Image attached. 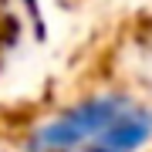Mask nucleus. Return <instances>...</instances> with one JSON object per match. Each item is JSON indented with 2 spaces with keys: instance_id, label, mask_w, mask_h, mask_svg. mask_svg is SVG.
Segmentation results:
<instances>
[{
  "instance_id": "1",
  "label": "nucleus",
  "mask_w": 152,
  "mask_h": 152,
  "mask_svg": "<svg viewBox=\"0 0 152 152\" xmlns=\"http://www.w3.org/2000/svg\"><path fill=\"white\" fill-rule=\"evenodd\" d=\"M125 108H129V105L118 102V98L85 102L81 108L68 112L64 118H58V122H51L48 129H41L37 139H34V149L37 152H64V149H75V145H81L88 139H98Z\"/></svg>"
},
{
  "instance_id": "2",
  "label": "nucleus",
  "mask_w": 152,
  "mask_h": 152,
  "mask_svg": "<svg viewBox=\"0 0 152 152\" xmlns=\"http://www.w3.org/2000/svg\"><path fill=\"white\" fill-rule=\"evenodd\" d=\"M152 135V115L142 108H125L108 129L98 135V149L108 152H132Z\"/></svg>"
}]
</instances>
